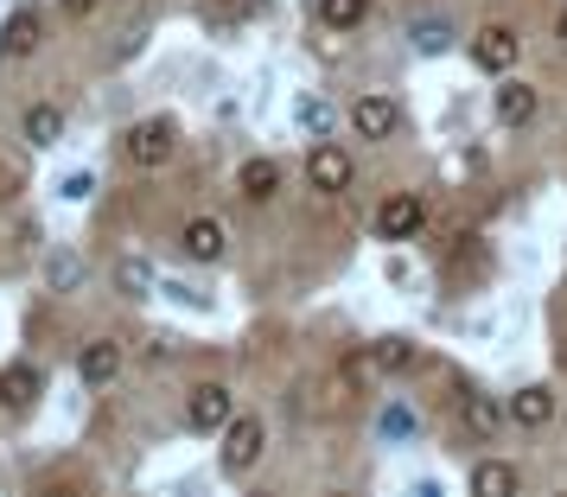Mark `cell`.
Here are the masks:
<instances>
[{"label": "cell", "mask_w": 567, "mask_h": 497, "mask_svg": "<svg viewBox=\"0 0 567 497\" xmlns=\"http://www.w3.org/2000/svg\"><path fill=\"white\" fill-rule=\"evenodd\" d=\"M39 395H45V376H39L32 364H7V370H0V408L27 415V408L39 402Z\"/></svg>", "instance_id": "9"}, {"label": "cell", "mask_w": 567, "mask_h": 497, "mask_svg": "<svg viewBox=\"0 0 567 497\" xmlns=\"http://www.w3.org/2000/svg\"><path fill=\"white\" fill-rule=\"evenodd\" d=\"M516 52H523V39H516L511 27H478V39H472V64H478L485 77H511Z\"/></svg>", "instance_id": "6"}, {"label": "cell", "mask_w": 567, "mask_h": 497, "mask_svg": "<svg viewBox=\"0 0 567 497\" xmlns=\"http://www.w3.org/2000/svg\"><path fill=\"white\" fill-rule=\"evenodd\" d=\"M115 281H122V293L141 300V293L154 288V268H147V262H122V268H115Z\"/></svg>", "instance_id": "22"}, {"label": "cell", "mask_w": 567, "mask_h": 497, "mask_svg": "<svg viewBox=\"0 0 567 497\" xmlns=\"http://www.w3.org/2000/svg\"><path fill=\"white\" fill-rule=\"evenodd\" d=\"M377 364H383L389 376H395V370H414V364H421V344H409V339H383V344H377Z\"/></svg>", "instance_id": "19"}, {"label": "cell", "mask_w": 567, "mask_h": 497, "mask_svg": "<svg viewBox=\"0 0 567 497\" xmlns=\"http://www.w3.org/2000/svg\"><path fill=\"white\" fill-rule=\"evenodd\" d=\"M115 370H122V344H115V339H90V344L78 351V376L90 383V390L115 383Z\"/></svg>", "instance_id": "10"}, {"label": "cell", "mask_w": 567, "mask_h": 497, "mask_svg": "<svg viewBox=\"0 0 567 497\" xmlns=\"http://www.w3.org/2000/svg\"><path fill=\"white\" fill-rule=\"evenodd\" d=\"M523 478H516V466L511 459H478L472 466V497H511Z\"/></svg>", "instance_id": "15"}, {"label": "cell", "mask_w": 567, "mask_h": 497, "mask_svg": "<svg viewBox=\"0 0 567 497\" xmlns=\"http://www.w3.org/2000/svg\"><path fill=\"white\" fill-rule=\"evenodd\" d=\"M491 115H497L504 128H529V122H536V83L504 77V90L491 96Z\"/></svg>", "instance_id": "8"}, {"label": "cell", "mask_w": 567, "mask_h": 497, "mask_svg": "<svg viewBox=\"0 0 567 497\" xmlns=\"http://www.w3.org/2000/svg\"><path fill=\"white\" fill-rule=\"evenodd\" d=\"M307 179H312V191H351V154L338 141H319L307 154Z\"/></svg>", "instance_id": "7"}, {"label": "cell", "mask_w": 567, "mask_h": 497, "mask_svg": "<svg viewBox=\"0 0 567 497\" xmlns=\"http://www.w3.org/2000/svg\"><path fill=\"white\" fill-rule=\"evenodd\" d=\"M236 415V395L224 383H198V390L185 395V421H192V434H224Z\"/></svg>", "instance_id": "2"}, {"label": "cell", "mask_w": 567, "mask_h": 497, "mask_svg": "<svg viewBox=\"0 0 567 497\" xmlns=\"http://www.w3.org/2000/svg\"><path fill=\"white\" fill-rule=\"evenodd\" d=\"M421 224H427V205H421L414 191H395V198L377 205V236H383V242H414Z\"/></svg>", "instance_id": "4"}, {"label": "cell", "mask_w": 567, "mask_h": 497, "mask_svg": "<svg viewBox=\"0 0 567 497\" xmlns=\"http://www.w3.org/2000/svg\"><path fill=\"white\" fill-rule=\"evenodd\" d=\"M64 198H71V205H78V198H90V173H71V179H64Z\"/></svg>", "instance_id": "25"}, {"label": "cell", "mask_w": 567, "mask_h": 497, "mask_svg": "<svg viewBox=\"0 0 567 497\" xmlns=\"http://www.w3.org/2000/svg\"><path fill=\"white\" fill-rule=\"evenodd\" d=\"M363 13H370V0H319V27H332V32L363 27Z\"/></svg>", "instance_id": "18"}, {"label": "cell", "mask_w": 567, "mask_h": 497, "mask_svg": "<svg viewBox=\"0 0 567 497\" xmlns=\"http://www.w3.org/2000/svg\"><path fill=\"white\" fill-rule=\"evenodd\" d=\"M555 45H561V52H567V13H561V20H555Z\"/></svg>", "instance_id": "27"}, {"label": "cell", "mask_w": 567, "mask_h": 497, "mask_svg": "<svg viewBox=\"0 0 567 497\" xmlns=\"http://www.w3.org/2000/svg\"><path fill=\"white\" fill-rule=\"evenodd\" d=\"M122 147H128L134 166H166L173 147H179V122H173V115H147V122H134V128H128Z\"/></svg>", "instance_id": "1"}, {"label": "cell", "mask_w": 567, "mask_h": 497, "mask_svg": "<svg viewBox=\"0 0 567 497\" xmlns=\"http://www.w3.org/2000/svg\"><path fill=\"white\" fill-rule=\"evenodd\" d=\"M446 45H453V32L440 27V20H421V27H414V52L434 58V52H446Z\"/></svg>", "instance_id": "20"}, {"label": "cell", "mask_w": 567, "mask_h": 497, "mask_svg": "<svg viewBox=\"0 0 567 497\" xmlns=\"http://www.w3.org/2000/svg\"><path fill=\"white\" fill-rule=\"evenodd\" d=\"M64 13H71V20H90V13H96V0H64Z\"/></svg>", "instance_id": "26"}, {"label": "cell", "mask_w": 567, "mask_h": 497, "mask_svg": "<svg viewBox=\"0 0 567 497\" xmlns=\"http://www.w3.org/2000/svg\"><path fill=\"white\" fill-rule=\"evenodd\" d=\"M236 191L249 198V205H268L275 191H281V166L268 154H256V159H243V173H236Z\"/></svg>", "instance_id": "11"}, {"label": "cell", "mask_w": 567, "mask_h": 497, "mask_svg": "<svg viewBox=\"0 0 567 497\" xmlns=\"http://www.w3.org/2000/svg\"><path fill=\"white\" fill-rule=\"evenodd\" d=\"M179 249L192 262H217V256H224V224H217V217H192L179 230Z\"/></svg>", "instance_id": "12"}, {"label": "cell", "mask_w": 567, "mask_h": 497, "mask_svg": "<svg viewBox=\"0 0 567 497\" xmlns=\"http://www.w3.org/2000/svg\"><path fill=\"white\" fill-rule=\"evenodd\" d=\"M293 122H300L307 134H326V128H332V108L319 103V96H307V103L293 108Z\"/></svg>", "instance_id": "21"}, {"label": "cell", "mask_w": 567, "mask_h": 497, "mask_svg": "<svg viewBox=\"0 0 567 497\" xmlns=\"http://www.w3.org/2000/svg\"><path fill=\"white\" fill-rule=\"evenodd\" d=\"M0 52L7 58H32L39 52V13H32V7H20V13L0 27Z\"/></svg>", "instance_id": "16"}, {"label": "cell", "mask_w": 567, "mask_h": 497, "mask_svg": "<svg viewBox=\"0 0 567 497\" xmlns=\"http://www.w3.org/2000/svg\"><path fill=\"white\" fill-rule=\"evenodd\" d=\"M383 434L395 441V434H414V408H383Z\"/></svg>", "instance_id": "24"}, {"label": "cell", "mask_w": 567, "mask_h": 497, "mask_svg": "<svg viewBox=\"0 0 567 497\" xmlns=\"http://www.w3.org/2000/svg\"><path fill=\"white\" fill-rule=\"evenodd\" d=\"M504 415H511V408H504L497 395H465V408H460V427L472 434V441H491V434L504 427Z\"/></svg>", "instance_id": "13"}, {"label": "cell", "mask_w": 567, "mask_h": 497, "mask_svg": "<svg viewBox=\"0 0 567 497\" xmlns=\"http://www.w3.org/2000/svg\"><path fill=\"white\" fill-rule=\"evenodd\" d=\"M344 376H351V383H370V376H383L377 351H358V358H344Z\"/></svg>", "instance_id": "23"}, {"label": "cell", "mask_w": 567, "mask_h": 497, "mask_svg": "<svg viewBox=\"0 0 567 497\" xmlns=\"http://www.w3.org/2000/svg\"><path fill=\"white\" fill-rule=\"evenodd\" d=\"M511 421L516 427H548V421H555V390H542V383L516 390L511 395Z\"/></svg>", "instance_id": "14"}, {"label": "cell", "mask_w": 567, "mask_h": 497, "mask_svg": "<svg viewBox=\"0 0 567 497\" xmlns=\"http://www.w3.org/2000/svg\"><path fill=\"white\" fill-rule=\"evenodd\" d=\"M395 128H402V108H395V96L370 90V96H358V103H351V134H358V141H389Z\"/></svg>", "instance_id": "5"}, {"label": "cell", "mask_w": 567, "mask_h": 497, "mask_svg": "<svg viewBox=\"0 0 567 497\" xmlns=\"http://www.w3.org/2000/svg\"><path fill=\"white\" fill-rule=\"evenodd\" d=\"M20 134H27L32 147H52V141H64V108H58V103H32L27 122H20Z\"/></svg>", "instance_id": "17"}, {"label": "cell", "mask_w": 567, "mask_h": 497, "mask_svg": "<svg viewBox=\"0 0 567 497\" xmlns=\"http://www.w3.org/2000/svg\"><path fill=\"white\" fill-rule=\"evenodd\" d=\"M261 446H268V427H261L256 415H230V427H224V472L243 478V472L261 459Z\"/></svg>", "instance_id": "3"}]
</instances>
